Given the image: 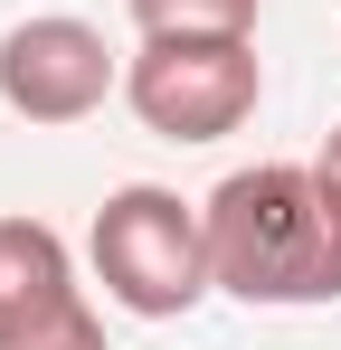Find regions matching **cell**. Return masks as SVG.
<instances>
[{"label": "cell", "instance_id": "6da1fadb", "mask_svg": "<svg viewBox=\"0 0 341 350\" xmlns=\"http://www.w3.org/2000/svg\"><path fill=\"white\" fill-rule=\"evenodd\" d=\"M199 208H209V265H218V293L266 303V312L341 303V199L323 189L313 161L227 171Z\"/></svg>", "mask_w": 341, "mask_h": 350}, {"label": "cell", "instance_id": "7a4b0ae2", "mask_svg": "<svg viewBox=\"0 0 341 350\" xmlns=\"http://www.w3.org/2000/svg\"><path fill=\"white\" fill-rule=\"evenodd\" d=\"M95 284L105 303H123L133 322H180L199 293H218V265H209V208H190L162 180H123L105 208H95Z\"/></svg>", "mask_w": 341, "mask_h": 350}, {"label": "cell", "instance_id": "3957f363", "mask_svg": "<svg viewBox=\"0 0 341 350\" xmlns=\"http://www.w3.org/2000/svg\"><path fill=\"white\" fill-rule=\"evenodd\" d=\"M256 95H266L256 38H142L123 57V105L162 142H227L256 114Z\"/></svg>", "mask_w": 341, "mask_h": 350}, {"label": "cell", "instance_id": "277c9868", "mask_svg": "<svg viewBox=\"0 0 341 350\" xmlns=\"http://www.w3.org/2000/svg\"><path fill=\"white\" fill-rule=\"evenodd\" d=\"M114 85H123V66H114L105 29L76 10H38L0 38V105L19 123H86Z\"/></svg>", "mask_w": 341, "mask_h": 350}, {"label": "cell", "instance_id": "5b68a950", "mask_svg": "<svg viewBox=\"0 0 341 350\" xmlns=\"http://www.w3.org/2000/svg\"><path fill=\"white\" fill-rule=\"evenodd\" d=\"M66 312H86L66 237H57L48 218H0V350L57 332Z\"/></svg>", "mask_w": 341, "mask_h": 350}, {"label": "cell", "instance_id": "8992f818", "mask_svg": "<svg viewBox=\"0 0 341 350\" xmlns=\"http://www.w3.org/2000/svg\"><path fill=\"white\" fill-rule=\"evenodd\" d=\"M142 38H256L266 0H123Z\"/></svg>", "mask_w": 341, "mask_h": 350}, {"label": "cell", "instance_id": "52a82bcc", "mask_svg": "<svg viewBox=\"0 0 341 350\" xmlns=\"http://www.w3.org/2000/svg\"><path fill=\"white\" fill-rule=\"evenodd\" d=\"M10 350H105V322H95V312H66L57 332H38V341H10Z\"/></svg>", "mask_w": 341, "mask_h": 350}, {"label": "cell", "instance_id": "ba28073f", "mask_svg": "<svg viewBox=\"0 0 341 350\" xmlns=\"http://www.w3.org/2000/svg\"><path fill=\"white\" fill-rule=\"evenodd\" d=\"M313 171H323V189H332V199H341V123H332V133H323V152H313Z\"/></svg>", "mask_w": 341, "mask_h": 350}]
</instances>
